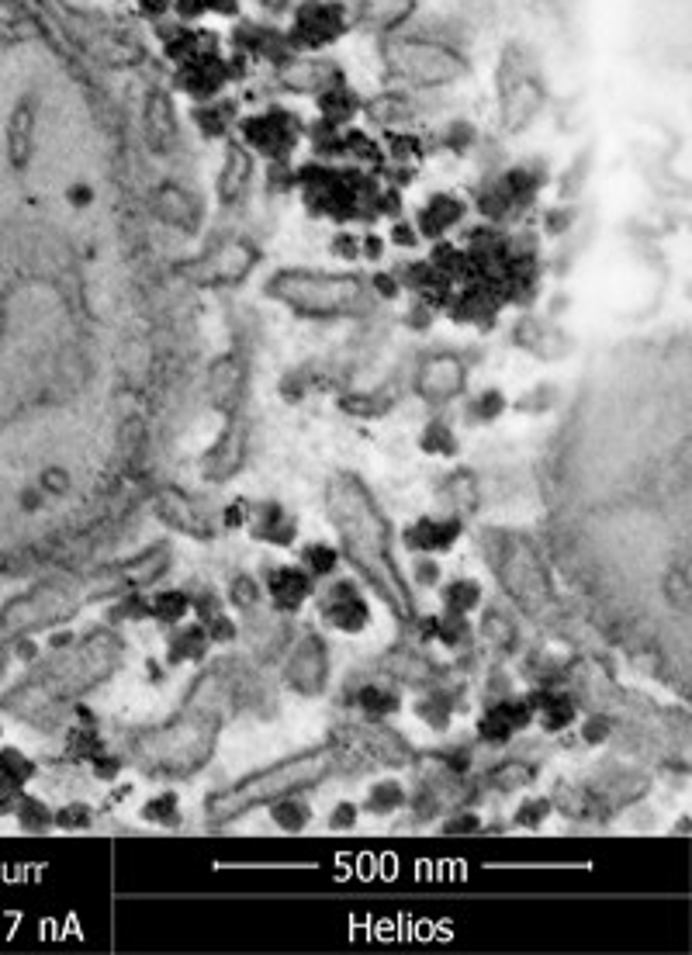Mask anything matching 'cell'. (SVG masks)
I'll return each mask as SVG.
<instances>
[{
	"instance_id": "13",
	"label": "cell",
	"mask_w": 692,
	"mask_h": 955,
	"mask_svg": "<svg viewBox=\"0 0 692 955\" xmlns=\"http://www.w3.org/2000/svg\"><path fill=\"white\" fill-rule=\"evenodd\" d=\"M243 454H246V433L243 430H229L212 450H208L205 457H201V475H205V481L222 485V481H229L239 471Z\"/></svg>"
},
{
	"instance_id": "28",
	"label": "cell",
	"mask_w": 692,
	"mask_h": 955,
	"mask_svg": "<svg viewBox=\"0 0 692 955\" xmlns=\"http://www.w3.org/2000/svg\"><path fill=\"white\" fill-rule=\"evenodd\" d=\"M533 782V765L526 762H506L492 772V786L502 789V793H513V789H523Z\"/></svg>"
},
{
	"instance_id": "6",
	"label": "cell",
	"mask_w": 692,
	"mask_h": 955,
	"mask_svg": "<svg viewBox=\"0 0 692 955\" xmlns=\"http://www.w3.org/2000/svg\"><path fill=\"white\" fill-rule=\"evenodd\" d=\"M322 623L340 634H364L371 627V603L360 596L353 582H333L322 596Z\"/></svg>"
},
{
	"instance_id": "30",
	"label": "cell",
	"mask_w": 692,
	"mask_h": 955,
	"mask_svg": "<svg viewBox=\"0 0 692 955\" xmlns=\"http://www.w3.org/2000/svg\"><path fill=\"white\" fill-rule=\"evenodd\" d=\"M229 599L236 603V609H257L260 599H263V589H260L257 578L236 575V578H232V585H229Z\"/></svg>"
},
{
	"instance_id": "23",
	"label": "cell",
	"mask_w": 692,
	"mask_h": 955,
	"mask_svg": "<svg viewBox=\"0 0 692 955\" xmlns=\"http://www.w3.org/2000/svg\"><path fill=\"white\" fill-rule=\"evenodd\" d=\"M416 713H419V720H426V724L433 727V731H447L450 717H454V696H447V693H440V689H436V693L419 699Z\"/></svg>"
},
{
	"instance_id": "14",
	"label": "cell",
	"mask_w": 692,
	"mask_h": 955,
	"mask_svg": "<svg viewBox=\"0 0 692 955\" xmlns=\"http://www.w3.org/2000/svg\"><path fill=\"white\" fill-rule=\"evenodd\" d=\"M526 703H530L533 710V720H540V727L551 734L564 731V727L575 720V699L568 693H558V689H537V693L526 696Z\"/></svg>"
},
{
	"instance_id": "42",
	"label": "cell",
	"mask_w": 692,
	"mask_h": 955,
	"mask_svg": "<svg viewBox=\"0 0 692 955\" xmlns=\"http://www.w3.org/2000/svg\"><path fill=\"white\" fill-rule=\"evenodd\" d=\"M94 772H97L101 779H115L118 772H122V762H118V758H111V755H104V751H101V755L94 758Z\"/></svg>"
},
{
	"instance_id": "5",
	"label": "cell",
	"mask_w": 692,
	"mask_h": 955,
	"mask_svg": "<svg viewBox=\"0 0 692 955\" xmlns=\"http://www.w3.org/2000/svg\"><path fill=\"white\" fill-rule=\"evenodd\" d=\"M284 682L298 696H322L329 682V648L319 634H305L284 661Z\"/></svg>"
},
{
	"instance_id": "8",
	"label": "cell",
	"mask_w": 692,
	"mask_h": 955,
	"mask_svg": "<svg viewBox=\"0 0 692 955\" xmlns=\"http://www.w3.org/2000/svg\"><path fill=\"white\" fill-rule=\"evenodd\" d=\"M315 596V578L305 568L281 565L267 575V599L277 613H298Z\"/></svg>"
},
{
	"instance_id": "41",
	"label": "cell",
	"mask_w": 692,
	"mask_h": 955,
	"mask_svg": "<svg viewBox=\"0 0 692 955\" xmlns=\"http://www.w3.org/2000/svg\"><path fill=\"white\" fill-rule=\"evenodd\" d=\"M582 738L589 741V744H603V741L609 738V720H603V717H592V720H585V727H582Z\"/></svg>"
},
{
	"instance_id": "19",
	"label": "cell",
	"mask_w": 692,
	"mask_h": 955,
	"mask_svg": "<svg viewBox=\"0 0 692 955\" xmlns=\"http://www.w3.org/2000/svg\"><path fill=\"white\" fill-rule=\"evenodd\" d=\"M191 613V596L180 589H160L156 596H149V616L156 623H167V627H177L184 616Z\"/></svg>"
},
{
	"instance_id": "10",
	"label": "cell",
	"mask_w": 692,
	"mask_h": 955,
	"mask_svg": "<svg viewBox=\"0 0 692 955\" xmlns=\"http://www.w3.org/2000/svg\"><path fill=\"white\" fill-rule=\"evenodd\" d=\"M156 516H160V523H167L170 530L184 533V537H194V540L212 537V526L205 523L198 506H194L184 492H177V488H163V492L156 495Z\"/></svg>"
},
{
	"instance_id": "1",
	"label": "cell",
	"mask_w": 692,
	"mask_h": 955,
	"mask_svg": "<svg viewBox=\"0 0 692 955\" xmlns=\"http://www.w3.org/2000/svg\"><path fill=\"white\" fill-rule=\"evenodd\" d=\"M326 509L340 533V558L364 575V582L391 606V613L412 620L416 599L391 554V523L353 475H333L326 485Z\"/></svg>"
},
{
	"instance_id": "4",
	"label": "cell",
	"mask_w": 692,
	"mask_h": 955,
	"mask_svg": "<svg viewBox=\"0 0 692 955\" xmlns=\"http://www.w3.org/2000/svg\"><path fill=\"white\" fill-rule=\"evenodd\" d=\"M270 295L281 302L302 308L312 315L340 312L343 305H350L357 298V281L353 277H333V274H281L270 284Z\"/></svg>"
},
{
	"instance_id": "36",
	"label": "cell",
	"mask_w": 692,
	"mask_h": 955,
	"mask_svg": "<svg viewBox=\"0 0 692 955\" xmlns=\"http://www.w3.org/2000/svg\"><path fill=\"white\" fill-rule=\"evenodd\" d=\"M502 412H506V395L502 391H485V395L478 398V405H475V416L478 419H485V423H492V419H499Z\"/></svg>"
},
{
	"instance_id": "15",
	"label": "cell",
	"mask_w": 692,
	"mask_h": 955,
	"mask_svg": "<svg viewBox=\"0 0 692 955\" xmlns=\"http://www.w3.org/2000/svg\"><path fill=\"white\" fill-rule=\"evenodd\" d=\"M239 395H243V371H239V364L232 357L215 360L212 371H208V402L218 412H232L239 405Z\"/></svg>"
},
{
	"instance_id": "16",
	"label": "cell",
	"mask_w": 692,
	"mask_h": 955,
	"mask_svg": "<svg viewBox=\"0 0 692 955\" xmlns=\"http://www.w3.org/2000/svg\"><path fill=\"white\" fill-rule=\"evenodd\" d=\"M436 499H440L447 509H454V516L475 513V509H478V481L471 478L468 471H454L450 478L440 481V488H436Z\"/></svg>"
},
{
	"instance_id": "18",
	"label": "cell",
	"mask_w": 692,
	"mask_h": 955,
	"mask_svg": "<svg viewBox=\"0 0 692 955\" xmlns=\"http://www.w3.org/2000/svg\"><path fill=\"white\" fill-rule=\"evenodd\" d=\"M208 648H212V641H208V630L201 627V623H194V627H180L167 637L170 665H180V661H205Z\"/></svg>"
},
{
	"instance_id": "40",
	"label": "cell",
	"mask_w": 692,
	"mask_h": 955,
	"mask_svg": "<svg viewBox=\"0 0 692 955\" xmlns=\"http://www.w3.org/2000/svg\"><path fill=\"white\" fill-rule=\"evenodd\" d=\"M443 831H447V834H471V831H481V817H478V814H457L454 821L443 824Z\"/></svg>"
},
{
	"instance_id": "38",
	"label": "cell",
	"mask_w": 692,
	"mask_h": 955,
	"mask_svg": "<svg viewBox=\"0 0 692 955\" xmlns=\"http://www.w3.org/2000/svg\"><path fill=\"white\" fill-rule=\"evenodd\" d=\"M246 523H250V502H246V499L232 502V506L225 509V516H222V526H229V530H243Z\"/></svg>"
},
{
	"instance_id": "34",
	"label": "cell",
	"mask_w": 692,
	"mask_h": 955,
	"mask_svg": "<svg viewBox=\"0 0 692 955\" xmlns=\"http://www.w3.org/2000/svg\"><path fill=\"white\" fill-rule=\"evenodd\" d=\"M70 744H73V751H77L80 758H97V755L104 751L101 734L94 731V724H84L80 731H73V734H70Z\"/></svg>"
},
{
	"instance_id": "21",
	"label": "cell",
	"mask_w": 692,
	"mask_h": 955,
	"mask_svg": "<svg viewBox=\"0 0 692 955\" xmlns=\"http://www.w3.org/2000/svg\"><path fill=\"white\" fill-rule=\"evenodd\" d=\"M405 800H409V793H405L402 782H398V779H381V782H374L371 793H367L364 810H367V814H374V817H388V814H395Z\"/></svg>"
},
{
	"instance_id": "3",
	"label": "cell",
	"mask_w": 692,
	"mask_h": 955,
	"mask_svg": "<svg viewBox=\"0 0 692 955\" xmlns=\"http://www.w3.org/2000/svg\"><path fill=\"white\" fill-rule=\"evenodd\" d=\"M336 769V751L333 748H315V751H302L295 758H284L277 765H267V769L253 772L236 786L222 789V793H212L205 800V814L208 821L225 824L236 821V817L250 814V810L263 807V803H274L281 796L302 793V789L319 786L329 772Z\"/></svg>"
},
{
	"instance_id": "29",
	"label": "cell",
	"mask_w": 692,
	"mask_h": 955,
	"mask_svg": "<svg viewBox=\"0 0 692 955\" xmlns=\"http://www.w3.org/2000/svg\"><path fill=\"white\" fill-rule=\"evenodd\" d=\"M423 450L426 454H436V457H454L457 454V436L450 430L447 423H430V430L423 433Z\"/></svg>"
},
{
	"instance_id": "9",
	"label": "cell",
	"mask_w": 692,
	"mask_h": 955,
	"mask_svg": "<svg viewBox=\"0 0 692 955\" xmlns=\"http://www.w3.org/2000/svg\"><path fill=\"white\" fill-rule=\"evenodd\" d=\"M246 526H250V533L260 540V544H270V547H291L298 537L295 516L274 499L250 502V523Z\"/></svg>"
},
{
	"instance_id": "27",
	"label": "cell",
	"mask_w": 692,
	"mask_h": 955,
	"mask_svg": "<svg viewBox=\"0 0 692 955\" xmlns=\"http://www.w3.org/2000/svg\"><path fill=\"white\" fill-rule=\"evenodd\" d=\"M481 634H485L488 644H495V648H502V651L516 648V627H513V620L502 613H488L485 623H481Z\"/></svg>"
},
{
	"instance_id": "25",
	"label": "cell",
	"mask_w": 692,
	"mask_h": 955,
	"mask_svg": "<svg viewBox=\"0 0 692 955\" xmlns=\"http://www.w3.org/2000/svg\"><path fill=\"white\" fill-rule=\"evenodd\" d=\"M302 565L312 578H329L336 568H340V551L329 544H308L302 554Z\"/></svg>"
},
{
	"instance_id": "39",
	"label": "cell",
	"mask_w": 692,
	"mask_h": 955,
	"mask_svg": "<svg viewBox=\"0 0 692 955\" xmlns=\"http://www.w3.org/2000/svg\"><path fill=\"white\" fill-rule=\"evenodd\" d=\"M412 575H416L419 585H436L440 582V565H436L430 554H423V558L416 561V571H412Z\"/></svg>"
},
{
	"instance_id": "17",
	"label": "cell",
	"mask_w": 692,
	"mask_h": 955,
	"mask_svg": "<svg viewBox=\"0 0 692 955\" xmlns=\"http://www.w3.org/2000/svg\"><path fill=\"white\" fill-rule=\"evenodd\" d=\"M167 568H170L167 547H156V551L139 554L135 561L118 568V578H122V589H142V585L156 582V578H160Z\"/></svg>"
},
{
	"instance_id": "7",
	"label": "cell",
	"mask_w": 692,
	"mask_h": 955,
	"mask_svg": "<svg viewBox=\"0 0 692 955\" xmlns=\"http://www.w3.org/2000/svg\"><path fill=\"white\" fill-rule=\"evenodd\" d=\"M530 724H533V710L526 699H499V703H492L485 710V717H481L478 724V734L481 741L488 744H506L509 738H516L519 731H526Z\"/></svg>"
},
{
	"instance_id": "24",
	"label": "cell",
	"mask_w": 692,
	"mask_h": 955,
	"mask_svg": "<svg viewBox=\"0 0 692 955\" xmlns=\"http://www.w3.org/2000/svg\"><path fill=\"white\" fill-rule=\"evenodd\" d=\"M443 603H447L450 613L468 616L471 609H478L481 603V585L475 578H457V582H450L447 589H443Z\"/></svg>"
},
{
	"instance_id": "37",
	"label": "cell",
	"mask_w": 692,
	"mask_h": 955,
	"mask_svg": "<svg viewBox=\"0 0 692 955\" xmlns=\"http://www.w3.org/2000/svg\"><path fill=\"white\" fill-rule=\"evenodd\" d=\"M357 824V807L353 803H336V810L329 814V831H346V827Z\"/></svg>"
},
{
	"instance_id": "31",
	"label": "cell",
	"mask_w": 692,
	"mask_h": 955,
	"mask_svg": "<svg viewBox=\"0 0 692 955\" xmlns=\"http://www.w3.org/2000/svg\"><path fill=\"white\" fill-rule=\"evenodd\" d=\"M665 592H668V603L679 609V613H689V571H686V568H672V571H668Z\"/></svg>"
},
{
	"instance_id": "20",
	"label": "cell",
	"mask_w": 692,
	"mask_h": 955,
	"mask_svg": "<svg viewBox=\"0 0 692 955\" xmlns=\"http://www.w3.org/2000/svg\"><path fill=\"white\" fill-rule=\"evenodd\" d=\"M270 821L281 827V831L298 834V831H305L308 821H312V810H308L305 800H298V793H291V796H281V800L270 803Z\"/></svg>"
},
{
	"instance_id": "2",
	"label": "cell",
	"mask_w": 692,
	"mask_h": 955,
	"mask_svg": "<svg viewBox=\"0 0 692 955\" xmlns=\"http://www.w3.org/2000/svg\"><path fill=\"white\" fill-rule=\"evenodd\" d=\"M222 717L198 706H184L170 724L132 738V762L153 779H187L212 758Z\"/></svg>"
},
{
	"instance_id": "32",
	"label": "cell",
	"mask_w": 692,
	"mask_h": 955,
	"mask_svg": "<svg viewBox=\"0 0 692 955\" xmlns=\"http://www.w3.org/2000/svg\"><path fill=\"white\" fill-rule=\"evenodd\" d=\"M547 814H551V800H523V803H519V810L513 814V824L540 827L547 821Z\"/></svg>"
},
{
	"instance_id": "26",
	"label": "cell",
	"mask_w": 692,
	"mask_h": 955,
	"mask_svg": "<svg viewBox=\"0 0 692 955\" xmlns=\"http://www.w3.org/2000/svg\"><path fill=\"white\" fill-rule=\"evenodd\" d=\"M142 821L149 824H163V827H177L180 824V800L173 793H160L142 807Z\"/></svg>"
},
{
	"instance_id": "33",
	"label": "cell",
	"mask_w": 692,
	"mask_h": 955,
	"mask_svg": "<svg viewBox=\"0 0 692 955\" xmlns=\"http://www.w3.org/2000/svg\"><path fill=\"white\" fill-rule=\"evenodd\" d=\"M56 824L66 827V831H84V827L94 824V810L87 803H70L56 814Z\"/></svg>"
},
{
	"instance_id": "35",
	"label": "cell",
	"mask_w": 692,
	"mask_h": 955,
	"mask_svg": "<svg viewBox=\"0 0 692 955\" xmlns=\"http://www.w3.org/2000/svg\"><path fill=\"white\" fill-rule=\"evenodd\" d=\"M201 627L208 630V641H212V644L236 641V623L229 620V613H225V609H222V613H215V616H208Z\"/></svg>"
},
{
	"instance_id": "22",
	"label": "cell",
	"mask_w": 692,
	"mask_h": 955,
	"mask_svg": "<svg viewBox=\"0 0 692 955\" xmlns=\"http://www.w3.org/2000/svg\"><path fill=\"white\" fill-rule=\"evenodd\" d=\"M357 706L364 710L367 720H381V724H385L388 717H395V713L402 710V699H398V693H391V689L364 686L357 693Z\"/></svg>"
},
{
	"instance_id": "12",
	"label": "cell",
	"mask_w": 692,
	"mask_h": 955,
	"mask_svg": "<svg viewBox=\"0 0 692 955\" xmlns=\"http://www.w3.org/2000/svg\"><path fill=\"white\" fill-rule=\"evenodd\" d=\"M461 385H464V371L454 357H436L423 367V374H419V391H423V398L433 405H443L454 395H461Z\"/></svg>"
},
{
	"instance_id": "11",
	"label": "cell",
	"mask_w": 692,
	"mask_h": 955,
	"mask_svg": "<svg viewBox=\"0 0 692 955\" xmlns=\"http://www.w3.org/2000/svg\"><path fill=\"white\" fill-rule=\"evenodd\" d=\"M461 516H443V520H436V516H423L419 523H412L409 530H405L402 544L409 547L412 554H443L450 551V547L457 544V537H461Z\"/></svg>"
}]
</instances>
